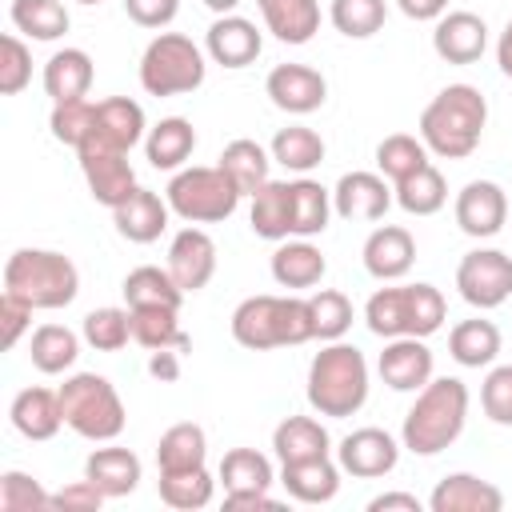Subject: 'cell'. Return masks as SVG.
<instances>
[{
    "mask_svg": "<svg viewBox=\"0 0 512 512\" xmlns=\"http://www.w3.org/2000/svg\"><path fill=\"white\" fill-rule=\"evenodd\" d=\"M484 124H488L484 92L472 84H448L420 112V140L428 144V152L444 160H464L476 152Z\"/></svg>",
    "mask_w": 512,
    "mask_h": 512,
    "instance_id": "obj_1",
    "label": "cell"
},
{
    "mask_svg": "<svg viewBox=\"0 0 512 512\" xmlns=\"http://www.w3.org/2000/svg\"><path fill=\"white\" fill-rule=\"evenodd\" d=\"M464 420H468V388H464V380L432 376L416 392L412 408L404 412L400 440L416 456H436L464 432Z\"/></svg>",
    "mask_w": 512,
    "mask_h": 512,
    "instance_id": "obj_2",
    "label": "cell"
},
{
    "mask_svg": "<svg viewBox=\"0 0 512 512\" xmlns=\"http://www.w3.org/2000/svg\"><path fill=\"white\" fill-rule=\"evenodd\" d=\"M368 400V360L356 344L328 340L308 364V404L320 416H356Z\"/></svg>",
    "mask_w": 512,
    "mask_h": 512,
    "instance_id": "obj_3",
    "label": "cell"
},
{
    "mask_svg": "<svg viewBox=\"0 0 512 512\" xmlns=\"http://www.w3.org/2000/svg\"><path fill=\"white\" fill-rule=\"evenodd\" d=\"M232 340L252 352L296 348L312 340V312L300 296H248L232 312Z\"/></svg>",
    "mask_w": 512,
    "mask_h": 512,
    "instance_id": "obj_4",
    "label": "cell"
},
{
    "mask_svg": "<svg viewBox=\"0 0 512 512\" xmlns=\"http://www.w3.org/2000/svg\"><path fill=\"white\" fill-rule=\"evenodd\" d=\"M448 316V304L440 296L436 284H396V288H380L368 296L364 304V324L372 336L380 340H396V336H420L428 340L432 332H440Z\"/></svg>",
    "mask_w": 512,
    "mask_h": 512,
    "instance_id": "obj_5",
    "label": "cell"
},
{
    "mask_svg": "<svg viewBox=\"0 0 512 512\" xmlns=\"http://www.w3.org/2000/svg\"><path fill=\"white\" fill-rule=\"evenodd\" d=\"M4 292L20 296L36 312L68 308L80 292V272L64 252L52 248H16L4 264Z\"/></svg>",
    "mask_w": 512,
    "mask_h": 512,
    "instance_id": "obj_6",
    "label": "cell"
},
{
    "mask_svg": "<svg viewBox=\"0 0 512 512\" xmlns=\"http://www.w3.org/2000/svg\"><path fill=\"white\" fill-rule=\"evenodd\" d=\"M60 408H64V424L84 436V440H96V444H108L124 432V404H120V392L112 388L108 376L100 372H76L68 376L60 388Z\"/></svg>",
    "mask_w": 512,
    "mask_h": 512,
    "instance_id": "obj_7",
    "label": "cell"
},
{
    "mask_svg": "<svg viewBox=\"0 0 512 512\" xmlns=\"http://www.w3.org/2000/svg\"><path fill=\"white\" fill-rule=\"evenodd\" d=\"M240 196L244 192L236 188V180L220 164H212V168H204V164L180 168L164 188L168 208L188 224H220V220H228L236 212Z\"/></svg>",
    "mask_w": 512,
    "mask_h": 512,
    "instance_id": "obj_8",
    "label": "cell"
},
{
    "mask_svg": "<svg viewBox=\"0 0 512 512\" xmlns=\"http://www.w3.org/2000/svg\"><path fill=\"white\" fill-rule=\"evenodd\" d=\"M204 52L184 32H160L140 56V88L148 96H184L204 84Z\"/></svg>",
    "mask_w": 512,
    "mask_h": 512,
    "instance_id": "obj_9",
    "label": "cell"
},
{
    "mask_svg": "<svg viewBox=\"0 0 512 512\" xmlns=\"http://www.w3.org/2000/svg\"><path fill=\"white\" fill-rule=\"evenodd\" d=\"M456 288L480 312L500 308L512 296V256L500 248H472L456 264Z\"/></svg>",
    "mask_w": 512,
    "mask_h": 512,
    "instance_id": "obj_10",
    "label": "cell"
},
{
    "mask_svg": "<svg viewBox=\"0 0 512 512\" xmlns=\"http://www.w3.org/2000/svg\"><path fill=\"white\" fill-rule=\"evenodd\" d=\"M76 156H80V172H84L88 192H92L96 204L120 208V204L140 188V184H136V172H132V164H128V152L108 148V144H100V140H84V144L76 148Z\"/></svg>",
    "mask_w": 512,
    "mask_h": 512,
    "instance_id": "obj_11",
    "label": "cell"
},
{
    "mask_svg": "<svg viewBox=\"0 0 512 512\" xmlns=\"http://www.w3.org/2000/svg\"><path fill=\"white\" fill-rule=\"evenodd\" d=\"M400 460V444L392 440V432L384 428H356L340 440L336 448V464L340 472L348 476H360V480H376V476H388Z\"/></svg>",
    "mask_w": 512,
    "mask_h": 512,
    "instance_id": "obj_12",
    "label": "cell"
},
{
    "mask_svg": "<svg viewBox=\"0 0 512 512\" xmlns=\"http://www.w3.org/2000/svg\"><path fill=\"white\" fill-rule=\"evenodd\" d=\"M268 100L288 116H308L328 100V80L308 64H276L264 80Z\"/></svg>",
    "mask_w": 512,
    "mask_h": 512,
    "instance_id": "obj_13",
    "label": "cell"
},
{
    "mask_svg": "<svg viewBox=\"0 0 512 512\" xmlns=\"http://www.w3.org/2000/svg\"><path fill=\"white\" fill-rule=\"evenodd\" d=\"M508 220V196L496 180H468L456 196V224L472 240H488Z\"/></svg>",
    "mask_w": 512,
    "mask_h": 512,
    "instance_id": "obj_14",
    "label": "cell"
},
{
    "mask_svg": "<svg viewBox=\"0 0 512 512\" xmlns=\"http://www.w3.org/2000/svg\"><path fill=\"white\" fill-rule=\"evenodd\" d=\"M164 268L172 272V280L184 292H200L216 272V240L196 224L180 228L172 236V244H168V264Z\"/></svg>",
    "mask_w": 512,
    "mask_h": 512,
    "instance_id": "obj_15",
    "label": "cell"
},
{
    "mask_svg": "<svg viewBox=\"0 0 512 512\" xmlns=\"http://www.w3.org/2000/svg\"><path fill=\"white\" fill-rule=\"evenodd\" d=\"M376 372L392 392H420L432 380V352L420 336H396L384 344Z\"/></svg>",
    "mask_w": 512,
    "mask_h": 512,
    "instance_id": "obj_16",
    "label": "cell"
},
{
    "mask_svg": "<svg viewBox=\"0 0 512 512\" xmlns=\"http://www.w3.org/2000/svg\"><path fill=\"white\" fill-rule=\"evenodd\" d=\"M260 48H264L260 28L248 16H236V12L216 16L212 28H208V36H204V52L220 68H248L260 56Z\"/></svg>",
    "mask_w": 512,
    "mask_h": 512,
    "instance_id": "obj_17",
    "label": "cell"
},
{
    "mask_svg": "<svg viewBox=\"0 0 512 512\" xmlns=\"http://www.w3.org/2000/svg\"><path fill=\"white\" fill-rule=\"evenodd\" d=\"M432 48L448 64H476L488 48V24L476 12H444L432 28Z\"/></svg>",
    "mask_w": 512,
    "mask_h": 512,
    "instance_id": "obj_18",
    "label": "cell"
},
{
    "mask_svg": "<svg viewBox=\"0 0 512 512\" xmlns=\"http://www.w3.org/2000/svg\"><path fill=\"white\" fill-rule=\"evenodd\" d=\"M392 204V188L376 172H344L332 188V212L340 220H380Z\"/></svg>",
    "mask_w": 512,
    "mask_h": 512,
    "instance_id": "obj_19",
    "label": "cell"
},
{
    "mask_svg": "<svg viewBox=\"0 0 512 512\" xmlns=\"http://www.w3.org/2000/svg\"><path fill=\"white\" fill-rule=\"evenodd\" d=\"M360 256H364L368 276H376V280H400V276H408V268L416 260V240L400 224H380L364 240V252Z\"/></svg>",
    "mask_w": 512,
    "mask_h": 512,
    "instance_id": "obj_20",
    "label": "cell"
},
{
    "mask_svg": "<svg viewBox=\"0 0 512 512\" xmlns=\"http://www.w3.org/2000/svg\"><path fill=\"white\" fill-rule=\"evenodd\" d=\"M428 508L432 512H500L504 492L492 480H480L472 472H452L432 488Z\"/></svg>",
    "mask_w": 512,
    "mask_h": 512,
    "instance_id": "obj_21",
    "label": "cell"
},
{
    "mask_svg": "<svg viewBox=\"0 0 512 512\" xmlns=\"http://www.w3.org/2000/svg\"><path fill=\"white\" fill-rule=\"evenodd\" d=\"M8 420L24 440H52L60 432V424H64L60 392H52V388H20L12 396Z\"/></svg>",
    "mask_w": 512,
    "mask_h": 512,
    "instance_id": "obj_22",
    "label": "cell"
},
{
    "mask_svg": "<svg viewBox=\"0 0 512 512\" xmlns=\"http://www.w3.org/2000/svg\"><path fill=\"white\" fill-rule=\"evenodd\" d=\"M148 136V124H144V108L128 96H108L96 104V128L88 140H100L108 148H120V152H132L140 140Z\"/></svg>",
    "mask_w": 512,
    "mask_h": 512,
    "instance_id": "obj_23",
    "label": "cell"
},
{
    "mask_svg": "<svg viewBox=\"0 0 512 512\" xmlns=\"http://www.w3.org/2000/svg\"><path fill=\"white\" fill-rule=\"evenodd\" d=\"M168 200H160L152 188H136L120 208H112V224L132 244H152L168 228Z\"/></svg>",
    "mask_w": 512,
    "mask_h": 512,
    "instance_id": "obj_24",
    "label": "cell"
},
{
    "mask_svg": "<svg viewBox=\"0 0 512 512\" xmlns=\"http://www.w3.org/2000/svg\"><path fill=\"white\" fill-rule=\"evenodd\" d=\"M272 448L280 464H300V460H320L332 452V436L320 420L312 416H284L272 428Z\"/></svg>",
    "mask_w": 512,
    "mask_h": 512,
    "instance_id": "obj_25",
    "label": "cell"
},
{
    "mask_svg": "<svg viewBox=\"0 0 512 512\" xmlns=\"http://www.w3.org/2000/svg\"><path fill=\"white\" fill-rule=\"evenodd\" d=\"M84 476H88L108 500H120V496L136 492V484H140V456H136L132 448H120V444L96 448V452L84 460Z\"/></svg>",
    "mask_w": 512,
    "mask_h": 512,
    "instance_id": "obj_26",
    "label": "cell"
},
{
    "mask_svg": "<svg viewBox=\"0 0 512 512\" xmlns=\"http://www.w3.org/2000/svg\"><path fill=\"white\" fill-rule=\"evenodd\" d=\"M328 272V260L324 252L312 244V240H280V248L272 252V280L280 288H316Z\"/></svg>",
    "mask_w": 512,
    "mask_h": 512,
    "instance_id": "obj_27",
    "label": "cell"
},
{
    "mask_svg": "<svg viewBox=\"0 0 512 512\" xmlns=\"http://www.w3.org/2000/svg\"><path fill=\"white\" fill-rule=\"evenodd\" d=\"M280 484L300 504H328L340 492V464H332V456L280 464Z\"/></svg>",
    "mask_w": 512,
    "mask_h": 512,
    "instance_id": "obj_28",
    "label": "cell"
},
{
    "mask_svg": "<svg viewBox=\"0 0 512 512\" xmlns=\"http://www.w3.org/2000/svg\"><path fill=\"white\" fill-rule=\"evenodd\" d=\"M192 148H196V128H192V120H184V116H164V120L152 124L148 136H144V156H148V164L160 168V172H180L184 160L192 156Z\"/></svg>",
    "mask_w": 512,
    "mask_h": 512,
    "instance_id": "obj_29",
    "label": "cell"
},
{
    "mask_svg": "<svg viewBox=\"0 0 512 512\" xmlns=\"http://www.w3.org/2000/svg\"><path fill=\"white\" fill-rule=\"evenodd\" d=\"M264 28L284 44H308L320 28V0H256Z\"/></svg>",
    "mask_w": 512,
    "mask_h": 512,
    "instance_id": "obj_30",
    "label": "cell"
},
{
    "mask_svg": "<svg viewBox=\"0 0 512 512\" xmlns=\"http://www.w3.org/2000/svg\"><path fill=\"white\" fill-rule=\"evenodd\" d=\"M92 88V56L84 48H60L44 64V92L52 104L60 100H84Z\"/></svg>",
    "mask_w": 512,
    "mask_h": 512,
    "instance_id": "obj_31",
    "label": "cell"
},
{
    "mask_svg": "<svg viewBox=\"0 0 512 512\" xmlns=\"http://www.w3.org/2000/svg\"><path fill=\"white\" fill-rule=\"evenodd\" d=\"M248 220H252V232H256L260 240H272V244L288 240V236H292V196H288V184H280V180L260 184V188L252 192V212H248Z\"/></svg>",
    "mask_w": 512,
    "mask_h": 512,
    "instance_id": "obj_32",
    "label": "cell"
},
{
    "mask_svg": "<svg viewBox=\"0 0 512 512\" xmlns=\"http://www.w3.org/2000/svg\"><path fill=\"white\" fill-rule=\"evenodd\" d=\"M128 308H176L180 312V300H184V288L172 280L168 268H156V264H140L124 276L120 284Z\"/></svg>",
    "mask_w": 512,
    "mask_h": 512,
    "instance_id": "obj_33",
    "label": "cell"
},
{
    "mask_svg": "<svg viewBox=\"0 0 512 512\" xmlns=\"http://www.w3.org/2000/svg\"><path fill=\"white\" fill-rule=\"evenodd\" d=\"M204 460H208V436L192 420L172 424L156 444V468L160 472H192V468H204Z\"/></svg>",
    "mask_w": 512,
    "mask_h": 512,
    "instance_id": "obj_34",
    "label": "cell"
},
{
    "mask_svg": "<svg viewBox=\"0 0 512 512\" xmlns=\"http://www.w3.org/2000/svg\"><path fill=\"white\" fill-rule=\"evenodd\" d=\"M288 196H292V236H300V240L320 236L332 216V192L320 180L296 176V180H288Z\"/></svg>",
    "mask_w": 512,
    "mask_h": 512,
    "instance_id": "obj_35",
    "label": "cell"
},
{
    "mask_svg": "<svg viewBox=\"0 0 512 512\" xmlns=\"http://www.w3.org/2000/svg\"><path fill=\"white\" fill-rule=\"evenodd\" d=\"M448 352L460 368H488L500 356V328L492 320H460L448 332Z\"/></svg>",
    "mask_w": 512,
    "mask_h": 512,
    "instance_id": "obj_36",
    "label": "cell"
},
{
    "mask_svg": "<svg viewBox=\"0 0 512 512\" xmlns=\"http://www.w3.org/2000/svg\"><path fill=\"white\" fill-rule=\"evenodd\" d=\"M28 356H32V364H36L44 376H60V372H68V368L76 364V356H80V336H76L72 328H64V324H40V328L32 332Z\"/></svg>",
    "mask_w": 512,
    "mask_h": 512,
    "instance_id": "obj_37",
    "label": "cell"
},
{
    "mask_svg": "<svg viewBox=\"0 0 512 512\" xmlns=\"http://www.w3.org/2000/svg\"><path fill=\"white\" fill-rule=\"evenodd\" d=\"M232 180H236V188L244 192V196H252L260 184H268V168H272V152H264L256 140H248V136H240V140H232V144H224V152H220V160H216Z\"/></svg>",
    "mask_w": 512,
    "mask_h": 512,
    "instance_id": "obj_38",
    "label": "cell"
},
{
    "mask_svg": "<svg viewBox=\"0 0 512 512\" xmlns=\"http://www.w3.org/2000/svg\"><path fill=\"white\" fill-rule=\"evenodd\" d=\"M268 152H272V160L280 168L304 176V172H312L324 160V140H320V132L304 128V124H288V128H280L272 136V148Z\"/></svg>",
    "mask_w": 512,
    "mask_h": 512,
    "instance_id": "obj_39",
    "label": "cell"
},
{
    "mask_svg": "<svg viewBox=\"0 0 512 512\" xmlns=\"http://www.w3.org/2000/svg\"><path fill=\"white\" fill-rule=\"evenodd\" d=\"M132 312V340L148 352L156 348H176V352H188V336L176 320V308H128Z\"/></svg>",
    "mask_w": 512,
    "mask_h": 512,
    "instance_id": "obj_40",
    "label": "cell"
},
{
    "mask_svg": "<svg viewBox=\"0 0 512 512\" xmlns=\"http://www.w3.org/2000/svg\"><path fill=\"white\" fill-rule=\"evenodd\" d=\"M392 192H396V204H400L408 216H432V212H440L444 200H448V184H444L440 168H432V164H424V168H416L412 176H404L400 184H392Z\"/></svg>",
    "mask_w": 512,
    "mask_h": 512,
    "instance_id": "obj_41",
    "label": "cell"
},
{
    "mask_svg": "<svg viewBox=\"0 0 512 512\" xmlns=\"http://www.w3.org/2000/svg\"><path fill=\"white\" fill-rule=\"evenodd\" d=\"M424 164H432V160H428V144H424L420 136L392 132V136H384V140L376 144V168H380V176L392 180V184H400L404 176H412V172L424 168Z\"/></svg>",
    "mask_w": 512,
    "mask_h": 512,
    "instance_id": "obj_42",
    "label": "cell"
},
{
    "mask_svg": "<svg viewBox=\"0 0 512 512\" xmlns=\"http://www.w3.org/2000/svg\"><path fill=\"white\" fill-rule=\"evenodd\" d=\"M224 492H268L272 488V464L256 448H232L220 460Z\"/></svg>",
    "mask_w": 512,
    "mask_h": 512,
    "instance_id": "obj_43",
    "label": "cell"
},
{
    "mask_svg": "<svg viewBox=\"0 0 512 512\" xmlns=\"http://www.w3.org/2000/svg\"><path fill=\"white\" fill-rule=\"evenodd\" d=\"M12 24L32 40H60L72 20L60 0H12Z\"/></svg>",
    "mask_w": 512,
    "mask_h": 512,
    "instance_id": "obj_44",
    "label": "cell"
},
{
    "mask_svg": "<svg viewBox=\"0 0 512 512\" xmlns=\"http://www.w3.org/2000/svg\"><path fill=\"white\" fill-rule=\"evenodd\" d=\"M216 480L208 476V468H192V472H160V500L176 512H196L212 500Z\"/></svg>",
    "mask_w": 512,
    "mask_h": 512,
    "instance_id": "obj_45",
    "label": "cell"
},
{
    "mask_svg": "<svg viewBox=\"0 0 512 512\" xmlns=\"http://www.w3.org/2000/svg\"><path fill=\"white\" fill-rule=\"evenodd\" d=\"M384 16H388L384 0H332V4H328L332 28H336L340 36H348V40H368V36H376V32L384 28Z\"/></svg>",
    "mask_w": 512,
    "mask_h": 512,
    "instance_id": "obj_46",
    "label": "cell"
},
{
    "mask_svg": "<svg viewBox=\"0 0 512 512\" xmlns=\"http://www.w3.org/2000/svg\"><path fill=\"white\" fill-rule=\"evenodd\" d=\"M308 312H312V340H340L352 328V300L336 288L312 292Z\"/></svg>",
    "mask_w": 512,
    "mask_h": 512,
    "instance_id": "obj_47",
    "label": "cell"
},
{
    "mask_svg": "<svg viewBox=\"0 0 512 512\" xmlns=\"http://www.w3.org/2000/svg\"><path fill=\"white\" fill-rule=\"evenodd\" d=\"M84 340L96 348V352H120L128 340H132V312L128 308H92L84 316Z\"/></svg>",
    "mask_w": 512,
    "mask_h": 512,
    "instance_id": "obj_48",
    "label": "cell"
},
{
    "mask_svg": "<svg viewBox=\"0 0 512 512\" xmlns=\"http://www.w3.org/2000/svg\"><path fill=\"white\" fill-rule=\"evenodd\" d=\"M48 128H52V136L60 144L80 148L92 136V128H96V104H88V100H60V104H52Z\"/></svg>",
    "mask_w": 512,
    "mask_h": 512,
    "instance_id": "obj_49",
    "label": "cell"
},
{
    "mask_svg": "<svg viewBox=\"0 0 512 512\" xmlns=\"http://www.w3.org/2000/svg\"><path fill=\"white\" fill-rule=\"evenodd\" d=\"M0 508H4V512H36V508H52V492H44L36 476L12 468V472L0 476Z\"/></svg>",
    "mask_w": 512,
    "mask_h": 512,
    "instance_id": "obj_50",
    "label": "cell"
},
{
    "mask_svg": "<svg viewBox=\"0 0 512 512\" xmlns=\"http://www.w3.org/2000/svg\"><path fill=\"white\" fill-rule=\"evenodd\" d=\"M28 80H32V52H28V44L20 36L8 32L0 40V92L16 96V92L28 88Z\"/></svg>",
    "mask_w": 512,
    "mask_h": 512,
    "instance_id": "obj_51",
    "label": "cell"
},
{
    "mask_svg": "<svg viewBox=\"0 0 512 512\" xmlns=\"http://www.w3.org/2000/svg\"><path fill=\"white\" fill-rule=\"evenodd\" d=\"M480 408L492 424L512 428V364H500L480 384Z\"/></svg>",
    "mask_w": 512,
    "mask_h": 512,
    "instance_id": "obj_52",
    "label": "cell"
},
{
    "mask_svg": "<svg viewBox=\"0 0 512 512\" xmlns=\"http://www.w3.org/2000/svg\"><path fill=\"white\" fill-rule=\"evenodd\" d=\"M124 12L140 28H168L180 12V0H124Z\"/></svg>",
    "mask_w": 512,
    "mask_h": 512,
    "instance_id": "obj_53",
    "label": "cell"
},
{
    "mask_svg": "<svg viewBox=\"0 0 512 512\" xmlns=\"http://www.w3.org/2000/svg\"><path fill=\"white\" fill-rule=\"evenodd\" d=\"M32 304H24L20 296H12V292H4L0 296V320H4V348H16L20 344V336H24V328L32 324Z\"/></svg>",
    "mask_w": 512,
    "mask_h": 512,
    "instance_id": "obj_54",
    "label": "cell"
},
{
    "mask_svg": "<svg viewBox=\"0 0 512 512\" xmlns=\"http://www.w3.org/2000/svg\"><path fill=\"white\" fill-rule=\"evenodd\" d=\"M104 500H108V496H104L88 476L76 480V484H64L60 492H52V508H76V512H96Z\"/></svg>",
    "mask_w": 512,
    "mask_h": 512,
    "instance_id": "obj_55",
    "label": "cell"
},
{
    "mask_svg": "<svg viewBox=\"0 0 512 512\" xmlns=\"http://www.w3.org/2000/svg\"><path fill=\"white\" fill-rule=\"evenodd\" d=\"M148 376L160 384H176L180 380V352L176 348H156L148 356Z\"/></svg>",
    "mask_w": 512,
    "mask_h": 512,
    "instance_id": "obj_56",
    "label": "cell"
},
{
    "mask_svg": "<svg viewBox=\"0 0 512 512\" xmlns=\"http://www.w3.org/2000/svg\"><path fill=\"white\" fill-rule=\"evenodd\" d=\"M392 508H400V512H420V500H416L412 492H380V496L368 500V512H392Z\"/></svg>",
    "mask_w": 512,
    "mask_h": 512,
    "instance_id": "obj_57",
    "label": "cell"
},
{
    "mask_svg": "<svg viewBox=\"0 0 512 512\" xmlns=\"http://www.w3.org/2000/svg\"><path fill=\"white\" fill-rule=\"evenodd\" d=\"M396 8L408 20H440L448 12V0H396Z\"/></svg>",
    "mask_w": 512,
    "mask_h": 512,
    "instance_id": "obj_58",
    "label": "cell"
},
{
    "mask_svg": "<svg viewBox=\"0 0 512 512\" xmlns=\"http://www.w3.org/2000/svg\"><path fill=\"white\" fill-rule=\"evenodd\" d=\"M224 508H276L268 492H224Z\"/></svg>",
    "mask_w": 512,
    "mask_h": 512,
    "instance_id": "obj_59",
    "label": "cell"
},
{
    "mask_svg": "<svg viewBox=\"0 0 512 512\" xmlns=\"http://www.w3.org/2000/svg\"><path fill=\"white\" fill-rule=\"evenodd\" d=\"M496 64H500V72L512 80V20L504 24V32H500V40H496Z\"/></svg>",
    "mask_w": 512,
    "mask_h": 512,
    "instance_id": "obj_60",
    "label": "cell"
},
{
    "mask_svg": "<svg viewBox=\"0 0 512 512\" xmlns=\"http://www.w3.org/2000/svg\"><path fill=\"white\" fill-rule=\"evenodd\" d=\"M204 4H208L216 16H228V12H236V4H240V0H204Z\"/></svg>",
    "mask_w": 512,
    "mask_h": 512,
    "instance_id": "obj_61",
    "label": "cell"
},
{
    "mask_svg": "<svg viewBox=\"0 0 512 512\" xmlns=\"http://www.w3.org/2000/svg\"><path fill=\"white\" fill-rule=\"evenodd\" d=\"M76 4H104V0H76Z\"/></svg>",
    "mask_w": 512,
    "mask_h": 512,
    "instance_id": "obj_62",
    "label": "cell"
}]
</instances>
